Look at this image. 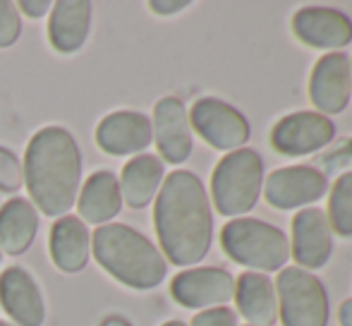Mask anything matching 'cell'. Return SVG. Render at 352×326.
I'll return each mask as SVG.
<instances>
[{"instance_id": "7a4b0ae2", "label": "cell", "mask_w": 352, "mask_h": 326, "mask_svg": "<svg viewBox=\"0 0 352 326\" xmlns=\"http://www.w3.org/2000/svg\"><path fill=\"white\" fill-rule=\"evenodd\" d=\"M24 187L43 216L63 219L77 204L82 185V151L65 127H43L24 154Z\"/></svg>"}, {"instance_id": "9a60e30c", "label": "cell", "mask_w": 352, "mask_h": 326, "mask_svg": "<svg viewBox=\"0 0 352 326\" xmlns=\"http://www.w3.org/2000/svg\"><path fill=\"white\" fill-rule=\"evenodd\" d=\"M0 305L19 326H41L46 319L43 295L34 276L22 266H10L0 276Z\"/></svg>"}, {"instance_id": "4dcf8cb0", "label": "cell", "mask_w": 352, "mask_h": 326, "mask_svg": "<svg viewBox=\"0 0 352 326\" xmlns=\"http://www.w3.org/2000/svg\"><path fill=\"white\" fill-rule=\"evenodd\" d=\"M163 326H187V324H182V322H166Z\"/></svg>"}, {"instance_id": "ac0fdd59", "label": "cell", "mask_w": 352, "mask_h": 326, "mask_svg": "<svg viewBox=\"0 0 352 326\" xmlns=\"http://www.w3.org/2000/svg\"><path fill=\"white\" fill-rule=\"evenodd\" d=\"M79 221L84 224L106 226L111 219H116L122 209V192L120 180L111 171H96L79 192Z\"/></svg>"}, {"instance_id": "7402d4cb", "label": "cell", "mask_w": 352, "mask_h": 326, "mask_svg": "<svg viewBox=\"0 0 352 326\" xmlns=\"http://www.w3.org/2000/svg\"><path fill=\"white\" fill-rule=\"evenodd\" d=\"M163 175H166V168H163V161L158 156H135L122 168V204H127L130 209H144L146 204H151L163 185Z\"/></svg>"}, {"instance_id": "2e32d148", "label": "cell", "mask_w": 352, "mask_h": 326, "mask_svg": "<svg viewBox=\"0 0 352 326\" xmlns=\"http://www.w3.org/2000/svg\"><path fill=\"white\" fill-rule=\"evenodd\" d=\"M153 140L151 120L137 111H116L96 127V142L106 154L127 156L140 154Z\"/></svg>"}, {"instance_id": "9c48e42d", "label": "cell", "mask_w": 352, "mask_h": 326, "mask_svg": "<svg viewBox=\"0 0 352 326\" xmlns=\"http://www.w3.org/2000/svg\"><path fill=\"white\" fill-rule=\"evenodd\" d=\"M336 125L331 118L316 111L290 113L271 132V144L285 156H307L333 142Z\"/></svg>"}, {"instance_id": "1f68e13d", "label": "cell", "mask_w": 352, "mask_h": 326, "mask_svg": "<svg viewBox=\"0 0 352 326\" xmlns=\"http://www.w3.org/2000/svg\"><path fill=\"white\" fill-rule=\"evenodd\" d=\"M0 326H12V324H8V322H0Z\"/></svg>"}, {"instance_id": "836d02e7", "label": "cell", "mask_w": 352, "mask_h": 326, "mask_svg": "<svg viewBox=\"0 0 352 326\" xmlns=\"http://www.w3.org/2000/svg\"><path fill=\"white\" fill-rule=\"evenodd\" d=\"M0 254H3V252H0Z\"/></svg>"}, {"instance_id": "52a82bcc", "label": "cell", "mask_w": 352, "mask_h": 326, "mask_svg": "<svg viewBox=\"0 0 352 326\" xmlns=\"http://www.w3.org/2000/svg\"><path fill=\"white\" fill-rule=\"evenodd\" d=\"M190 125L199 132V137L218 151H237L245 149L250 142V122L235 106L221 101V98H199L192 106Z\"/></svg>"}, {"instance_id": "277c9868", "label": "cell", "mask_w": 352, "mask_h": 326, "mask_svg": "<svg viewBox=\"0 0 352 326\" xmlns=\"http://www.w3.org/2000/svg\"><path fill=\"white\" fill-rule=\"evenodd\" d=\"M221 245L232 261L256 274L280 271L290 259V240L285 233L259 219H232L223 228Z\"/></svg>"}, {"instance_id": "603a6c76", "label": "cell", "mask_w": 352, "mask_h": 326, "mask_svg": "<svg viewBox=\"0 0 352 326\" xmlns=\"http://www.w3.org/2000/svg\"><path fill=\"white\" fill-rule=\"evenodd\" d=\"M326 219L333 233L340 238H352V173H343L331 187Z\"/></svg>"}, {"instance_id": "d6a6232c", "label": "cell", "mask_w": 352, "mask_h": 326, "mask_svg": "<svg viewBox=\"0 0 352 326\" xmlns=\"http://www.w3.org/2000/svg\"><path fill=\"white\" fill-rule=\"evenodd\" d=\"M350 67H352V63H350Z\"/></svg>"}, {"instance_id": "44dd1931", "label": "cell", "mask_w": 352, "mask_h": 326, "mask_svg": "<svg viewBox=\"0 0 352 326\" xmlns=\"http://www.w3.org/2000/svg\"><path fill=\"white\" fill-rule=\"evenodd\" d=\"M38 233V211L24 197H12L0 209V252L22 254L32 247Z\"/></svg>"}, {"instance_id": "f1b7e54d", "label": "cell", "mask_w": 352, "mask_h": 326, "mask_svg": "<svg viewBox=\"0 0 352 326\" xmlns=\"http://www.w3.org/2000/svg\"><path fill=\"white\" fill-rule=\"evenodd\" d=\"M338 317H340V326H352V298H348L340 305Z\"/></svg>"}, {"instance_id": "30bf717a", "label": "cell", "mask_w": 352, "mask_h": 326, "mask_svg": "<svg viewBox=\"0 0 352 326\" xmlns=\"http://www.w3.org/2000/svg\"><path fill=\"white\" fill-rule=\"evenodd\" d=\"M326 192L329 180L311 166L278 168L264 180V197L274 209H307Z\"/></svg>"}, {"instance_id": "cb8c5ba5", "label": "cell", "mask_w": 352, "mask_h": 326, "mask_svg": "<svg viewBox=\"0 0 352 326\" xmlns=\"http://www.w3.org/2000/svg\"><path fill=\"white\" fill-rule=\"evenodd\" d=\"M24 185V168L10 149L0 146V190L17 192Z\"/></svg>"}, {"instance_id": "5b68a950", "label": "cell", "mask_w": 352, "mask_h": 326, "mask_svg": "<svg viewBox=\"0 0 352 326\" xmlns=\"http://www.w3.org/2000/svg\"><path fill=\"white\" fill-rule=\"evenodd\" d=\"M264 187V159L254 149H237L218 161L211 175V195L218 214L242 219L256 206Z\"/></svg>"}, {"instance_id": "4316f807", "label": "cell", "mask_w": 352, "mask_h": 326, "mask_svg": "<svg viewBox=\"0 0 352 326\" xmlns=\"http://www.w3.org/2000/svg\"><path fill=\"white\" fill-rule=\"evenodd\" d=\"M51 8H53L51 0H22V3L17 5V10H22L27 17H34V19L43 17Z\"/></svg>"}, {"instance_id": "ffe728a7", "label": "cell", "mask_w": 352, "mask_h": 326, "mask_svg": "<svg viewBox=\"0 0 352 326\" xmlns=\"http://www.w3.org/2000/svg\"><path fill=\"white\" fill-rule=\"evenodd\" d=\"M91 27V3L87 0H60L53 5L48 39L60 53H74L84 46Z\"/></svg>"}, {"instance_id": "6da1fadb", "label": "cell", "mask_w": 352, "mask_h": 326, "mask_svg": "<svg viewBox=\"0 0 352 326\" xmlns=\"http://www.w3.org/2000/svg\"><path fill=\"white\" fill-rule=\"evenodd\" d=\"M158 243L175 266H195L211 250L213 214L201 180L190 171H173L163 180L153 209Z\"/></svg>"}, {"instance_id": "f546056e", "label": "cell", "mask_w": 352, "mask_h": 326, "mask_svg": "<svg viewBox=\"0 0 352 326\" xmlns=\"http://www.w3.org/2000/svg\"><path fill=\"white\" fill-rule=\"evenodd\" d=\"M101 326H132V324L127 322V319H122V317H106Z\"/></svg>"}, {"instance_id": "7c38bea8", "label": "cell", "mask_w": 352, "mask_h": 326, "mask_svg": "<svg viewBox=\"0 0 352 326\" xmlns=\"http://www.w3.org/2000/svg\"><path fill=\"white\" fill-rule=\"evenodd\" d=\"M352 96V67L345 53H326L316 61L309 77V98L316 113H343Z\"/></svg>"}, {"instance_id": "8992f818", "label": "cell", "mask_w": 352, "mask_h": 326, "mask_svg": "<svg viewBox=\"0 0 352 326\" xmlns=\"http://www.w3.org/2000/svg\"><path fill=\"white\" fill-rule=\"evenodd\" d=\"M276 295L283 326H329V293L311 271L300 266L280 269Z\"/></svg>"}, {"instance_id": "8fae6325", "label": "cell", "mask_w": 352, "mask_h": 326, "mask_svg": "<svg viewBox=\"0 0 352 326\" xmlns=\"http://www.w3.org/2000/svg\"><path fill=\"white\" fill-rule=\"evenodd\" d=\"M333 254V230L326 219V211L316 206L300 209L292 219L290 257L305 271L324 269Z\"/></svg>"}, {"instance_id": "d6986e66", "label": "cell", "mask_w": 352, "mask_h": 326, "mask_svg": "<svg viewBox=\"0 0 352 326\" xmlns=\"http://www.w3.org/2000/svg\"><path fill=\"white\" fill-rule=\"evenodd\" d=\"M91 254V233L77 216H63L51 228L53 264L65 274H77L87 266Z\"/></svg>"}, {"instance_id": "83f0119b", "label": "cell", "mask_w": 352, "mask_h": 326, "mask_svg": "<svg viewBox=\"0 0 352 326\" xmlns=\"http://www.w3.org/2000/svg\"><path fill=\"white\" fill-rule=\"evenodd\" d=\"M148 8L156 14H175V12H180V10L190 8V3H187V0H151Z\"/></svg>"}, {"instance_id": "5bb4252c", "label": "cell", "mask_w": 352, "mask_h": 326, "mask_svg": "<svg viewBox=\"0 0 352 326\" xmlns=\"http://www.w3.org/2000/svg\"><path fill=\"white\" fill-rule=\"evenodd\" d=\"M153 140H156L158 154L168 163H185L192 154V125L187 108L180 98L166 96L156 103L151 120Z\"/></svg>"}, {"instance_id": "4fadbf2b", "label": "cell", "mask_w": 352, "mask_h": 326, "mask_svg": "<svg viewBox=\"0 0 352 326\" xmlns=\"http://www.w3.org/2000/svg\"><path fill=\"white\" fill-rule=\"evenodd\" d=\"M292 32L307 46L340 53L352 41V19L333 8H302L292 17Z\"/></svg>"}, {"instance_id": "e0dca14e", "label": "cell", "mask_w": 352, "mask_h": 326, "mask_svg": "<svg viewBox=\"0 0 352 326\" xmlns=\"http://www.w3.org/2000/svg\"><path fill=\"white\" fill-rule=\"evenodd\" d=\"M235 303L250 326H274L278 322L276 283L266 274L247 271L235 279Z\"/></svg>"}, {"instance_id": "ba28073f", "label": "cell", "mask_w": 352, "mask_h": 326, "mask_svg": "<svg viewBox=\"0 0 352 326\" xmlns=\"http://www.w3.org/2000/svg\"><path fill=\"white\" fill-rule=\"evenodd\" d=\"M170 293L182 307H223L230 300H235V279L218 266H195L173 279Z\"/></svg>"}, {"instance_id": "484cf974", "label": "cell", "mask_w": 352, "mask_h": 326, "mask_svg": "<svg viewBox=\"0 0 352 326\" xmlns=\"http://www.w3.org/2000/svg\"><path fill=\"white\" fill-rule=\"evenodd\" d=\"M192 326H237V314L232 312L228 305L201 309V312L192 319Z\"/></svg>"}, {"instance_id": "d4e9b609", "label": "cell", "mask_w": 352, "mask_h": 326, "mask_svg": "<svg viewBox=\"0 0 352 326\" xmlns=\"http://www.w3.org/2000/svg\"><path fill=\"white\" fill-rule=\"evenodd\" d=\"M22 34L19 10L12 0H0V48H10Z\"/></svg>"}, {"instance_id": "3957f363", "label": "cell", "mask_w": 352, "mask_h": 326, "mask_svg": "<svg viewBox=\"0 0 352 326\" xmlns=\"http://www.w3.org/2000/svg\"><path fill=\"white\" fill-rule=\"evenodd\" d=\"M91 252L98 264L127 288L151 290L168 274L163 252L130 226H98L91 235Z\"/></svg>"}]
</instances>
